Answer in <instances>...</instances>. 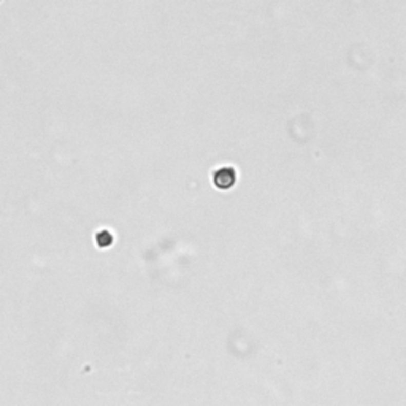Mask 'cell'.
<instances>
[{
  "label": "cell",
  "mask_w": 406,
  "mask_h": 406,
  "mask_svg": "<svg viewBox=\"0 0 406 406\" xmlns=\"http://www.w3.org/2000/svg\"><path fill=\"white\" fill-rule=\"evenodd\" d=\"M113 241V237L111 234H108L107 230H102L99 235H97V244L99 246H110Z\"/></svg>",
  "instance_id": "obj_2"
},
{
  "label": "cell",
  "mask_w": 406,
  "mask_h": 406,
  "mask_svg": "<svg viewBox=\"0 0 406 406\" xmlns=\"http://www.w3.org/2000/svg\"><path fill=\"white\" fill-rule=\"evenodd\" d=\"M237 181V171L232 167H221L213 175V183L218 189H230Z\"/></svg>",
  "instance_id": "obj_1"
}]
</instances>
